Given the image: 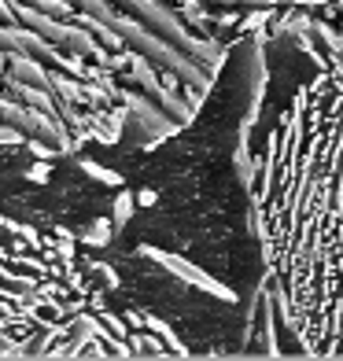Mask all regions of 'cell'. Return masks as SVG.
Returning <instances> with one entry per match:
<instances>
[{"label":"cell","mask_w":343,"mask_h":361,"mask_svg":"<svg viewBox=\"0 0 343 361\" xmlns=\"http://www.w3.org/2000/svg\"><path fill=\"white\" fill-rule=\"evenodd\" d=\"M148 255H152V258H159L162 266H167L170 273H177L185 284L203 288V291L218 295V299H225V302H236V291H233V288H225L222 281H215V276H207L200 266H192V262H185V258H174V255H159V251H148Z\"/></svg>","instance_id":"cell-1"},{"label":"cell","mask_w":343,"mask_h":361,"mask_svg":"<svg viewBox=\"0 0 343 361\" xmlns=\"http://www.w3.org/2000/svg\"><path fill=\"white\" fill-rule=\"evenodd\" d=\"M266 23H273V4H258V11H251V15H243V19H240L243 30H258Z\"/></svg>","instance_id":"cell-2"},{"label":"cell","mask_w":343,"mask_h":361,"mask_svg":"<svg viewBox=\"0 0 343 361\" xmlns=\"http://www.w3.org/2000/svg\"><path fill=\"white\" fill-rule=\"evenodd\" d=\"M129 207H133V200H129V195H119V203H114V221H126L129 218Z\"/></svg>","instance_id":"cell-3"}]
</instances>
